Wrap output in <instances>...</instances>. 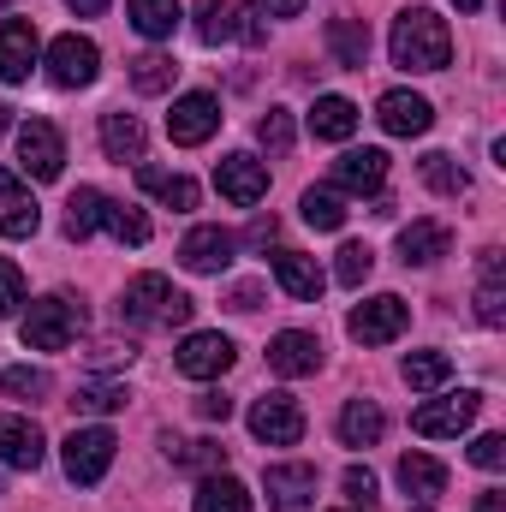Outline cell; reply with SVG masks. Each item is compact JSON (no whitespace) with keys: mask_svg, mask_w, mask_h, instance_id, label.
Instances as JSON below:
<instances>
[{"mask_svg":"<svg viewBox=\"0 0 506 512\" xmlns=\"http://www.w3.org/2000/svg\"><path fill=\"white\" fill-rule=\"evenodd\" d=\"M173 78H179L173 54H137V60H131V90H137V96H167Z\"/></svg>","mask_w":506,"mask_h":512,"instance_id":"33","label":"cell"},{"mask_svg":"<svg viewBox=\"0 0 506 512\" xmlns=\"http://www.w3.org/2000/svg\"><path fill=\"white\" fill-rule=\"evenodd\" d=\"M328 48L346 72H364L370 66V24L364 18H328Z\"/></svg>","mask_w":506,"mask_h":512,"instance_id":"24","label":"cell"},{"mask_svg":"<svg viewBox=\"0 0 506 512\" xmlns=\"http://www.w3.org/2000/svg\"><path fill=\"white\" fill-rule=\"evenodd\" d=\"M102 227H108L120 245H149V215H143V209H131V203H114V197H108Z\"/></svg>","mask_w":506,"mask_h":512,"instance_id":"38","label":"cell"},{"mask_svg":"<svg viewBox=\"0 0 506 512\" xmlns=\"http://www.w3.org/2000/svg\"><path fill=\"white\" fill-rule=\"evenodd\" d=\"M477 411H483V393L429 399V405H417V411H411V429H417V435H429V441H441V435H459V429H471V423H477Z\"/></svg>","mask_w":506,"mask_h":512,"instance_id":"9","label":"cell"},{"mask_svg":"<svg viewBox=\"0 0 506 512\" xmlns=\"http://www.w3.org/2000/svg\"><path fill=\"white\" fill-rule=\"evenodd\" d=\"M42 429L30 423V417H0V465H12V471H36L42 465Z\"/></svg>","mask_w":506,"mask_h":512,"instance_id":"18","label":"cell"},{"mask_svg":"<svg viewBox=\"0 0 506 512\" xmlns=\"http://www.w3.org/2000/svg\"><path fill=\"white\" fill-rule=\"evenodd\" d=\"M114 453H120L114 429H72V435H66V447H60V459H66V477H72V483H84V489L108 477Z\"/></svg>","mask_w":506,"mask_h":512,"instance_id":"5","label":"cell"},{"mask_svg":"<svg viewBox=\"0 0 506 512\" xmlns=\"http://www.w3.org/2000/svg\"><path fill=\"white\" fill-rule=\"evenodd\" d=\"M167 453H173V465L203 471V477L227 471V447H221V441H167Z\"/></svg>","mask_w":506,"mask_h":512,"instance_id":"37","label":"cell"},{"mask_svg":"<svg viewBox=\"0 0 506 512\" xmlns=\"http://www.w3.org/2000/svg\"><path fill=\"white\" fill-rule=\"evenodd\" d=\"M197 512H251V489L239 477H203L197 483Z\"/></svg>","mask_w":506,"mask_h":512,"instance_id":"32","label":"cell"},{"mask_svg":"<svg viewBox=\"0 0 506 512\" xmlns=\"http://www.w3.org/2000/svg\"><path fill=\"white\" fill-rule=\"evenodd\" d=\"M36 66V24L30 18H6L0 24V84H24Z\"/></svg>","mask_w":506,"mask_h":512,"instance_id":"17","label":"cell"},{"mask_svg":"<svg viewBox=\"0 0 506 512\" xmlns=\"http://www.w3.org/2000/svg\"><path fill=\"white\" fill-rule=\"evenodd\" d=\"M102 149L108 161H143V120L137 114H102Z\"/></svg>","mask_w":506,"mask_h":512,"instance_id":"28","label":"cell"},{"mask_svg":"<svg viewBox=\"0 0 506 512\" xmlns=\"http://www.w3.org/2000/svg\"><path fill=\"white\" fill-rule=\"evenodd\" d=\"M239 24H233V0H197V36L215 48V42H227Z\"/></svg>","mask_w":506,"mask_h":512,"instance_id":"40","label":"cell"},{"mask_svg":"<svg viewBox=\"0 0 506 512\" xmlns=\"http://www.w3.org/2000/svg\"><path fill=\"white\" fill-rule=\"evenodd\" d=\"M405 328H411V304H405V298H393V292L364 298V304L346 316V334H352L358 346H387V340H399Z\"/></svg>","mask_w":506,"mask_h":512,"instance_id":"4","label":"cell"},{"mask_svg":"<svg viewBox=\"0 0 506 512\" xmlns=\"http://www.w3.org/2000/svg\"><path fill=\"white\" fill-rule=\"evenodd\" d=\"M215 131H221V102H215L209 90H197V96H179V102H173V114H167V137H173V143L197 149V143H209Z\"/></svg>","mask_w":506,"mask_h":512,"instance_id":"11","label":"cell"},{"mask_svg":"<svg viewBox=\"0 0 506 512\" xmlns=\"http://www.w3.org/2000/svg\"><path fill=\"white\" fill-rule=\"evenodd\" d=\"M477 316L489 328L506 322V286H501V251H483V286H477Z\"/></svg>","mask_w":506,"mask_h":512,"instance_id":"34","label":"cell"},{"mask_svg":"<svg viewBox=\"0 0 506 512\" xmlns=\"http://www.w3.org/2000/svg\"><path fill=\"white\" fill-rule=\"evenodd\" d=\"M90 358H96V364H131V340H126V346H120V340H102Z\"/></svg>","mask_w":506,"mask_h":512,"instance_id":"49","label":"cell"},{"mask_svg":"<svg viewBox=\"0 0 506 512\" xmlns=\"http://www.w3.org/2000/svg\"><path fill=\"white\" fill-rule=\"evenodd\" d=\"M96 72H102V48H96L90 36H54V48H48V78H54L60 90H84V84H96Z\"/></svg>","mask_w":506,"mask_h":512,"instance_id":"7","label":"cell"},{"mask_svg":"<svg viewBox=\"0 0 506 512\" xmlns=\"http://www.w3.org/2000/svg\"><path fill=\"white\" fill-rule=\"evenodd\" d=\"M399 376H405V387H417V393H435V387L453 382V358L447 352H411L399 364Z\"/></svg>","mask_w":506,"mask_h":512,"instance_id":"30","label":"cell"},{"mask_svg":"<svg viewBox=\"0 0 506 512\" xmlns=\"http://www.w3.org/2000/svg\"><path fill=\"white\" fill-rule=\"evenodd\" d=\"M72 12H84V18H96V12H108V0H66Z\"/></svg>","mask_w":506,"mask_h":512,"instance_id":"53","label":"cell"},{"mask_svg":"<svg viewBox=\"0 0 506 512\" xmlns=\"http://www.w3.org/2000/svg\"><path fill=\"white\" fill-rule=\"evenodd\" d=\"M304 221L316 233H340L346 227V197L340 191H304Z\"/></svg>","mask_w":506,"mask_h":512,"instance_id":"39","label":"cell"},{"mask_svg":"<svg viewBox=\"0 0 506 512\" xmlns=\"http://www.w3.org/2000/svg\"><path fill=\"white\" fill-rule=\"evenodd\" d=\"M447 251H453V233H447L441 221H411V227H399V262H405V268H429V262H441Z\"/></svg>","mask_w":506,"mask_h":512,"instance_id":"19","label":"cell"},{"mask_svg":"<svg viewBox=\"0 0 506 512\" xmlns=\"http://www.w3.org/2000/svg\"><path fill=\"white\" fill-rule=\"evenodd\" d=\"M274 239H280V221H274V215L251 221V245H274Z\"/></svg>","mask_w":506,"mask_h":512,"instance_id":"51","label":"cell"},{"mask_svg":"<svg viewBox=\"0 0 506 512\" xmlns=\"http://www.w3.org/2000/svg\"><path fill=\"white\" fill-rule=\"evenodd\" d=\"M393 66H405V72H447V60H453V30H447V18H435L429 6H411V12H399L393 18Z\"/></svg>","mask_w":506,"mask_h":512,"instance_id":"1","label":"cell"},{"mask_svg":"<svg viewBox=\"0 0 506 512\" xmlns=\"http://www.w3.org/2000/svg\"><path fill=\"white\" fill-rule=\"evenodd\" d=\"M262 489H268V507L274 512H310V501H316V465H268Z\"/></svg>","mask_w":506,"mask_h":512,"instance_id":"15","label":"cell"},{"mask_svg":"<svg viewBox=\"0 0 506 512\" xmlns=\"http://www.w3.org/2000/svg\"><path fill=\"white\" fill-rule=\"evenodd\" d=\"M477 512H506V495H501V489H489V495H477Z\"/></svg>","mask_w":506,"mask_h":512,"instance_id":"52","label":"cell"},{"mask_svg":"<svg viewBox=\"0 0 506 512\" xmlns=\"http://www.w3.org/2000/svg\"><path fill=\"white\" fill-rule=\"evenodd\" d=\"M48 370H30V364H18V370H0V399H48Z\"/></svg>","mask_w":506,"mask_h":512,"instance_id":"41","label":"cell"},{"mask_svg":"<svg viewBox=\"0 0 506 512\" xmlns=\"http://www.w3.org/2000/svg\"><path fill=\"white\" fill-rule=\"evenodd\" d=\"M227 304H233V310H256V304H262V286H256V280L233 286V292H227Z\"/></svg>","mask_w":506,"mask_h":512,"instance_id":"50","label":"cell"},{"mask_svg":"<svg viewBox=\"0 0 506 512\" xmlns=\"http://www.w3.org/2000/svg\"><path fill=\"white\" fill-rule=\"evenodd\" d=\"M126 382H102V376H90V382H78L72 393V405L84 411V417H108V411H126Z\"/></svg>","mask_w":506,"mask_h":512,"instance_id":"35","label":"cell"},{"mask_svg":"<svg viewBox=\"0 0 506 512\" xmlns=\"http://www.w3.org/2000/svg\"><path fill=\"white\" fill-rule=\"evenodd\" d=\"M197 417L227 423V417H233V399H227V393H197Z\"/></svg>","mask_w":506,"mask_h":512,"instance_id":"47","label":"cell"},{"mask_svg":"<svg viewBox=\"0 0 506 512\" xmlns=\"http://www.w3.org/2000/svg\"><path fill=\"white\" fill-rule=\"evenodd\" d=\"M453 6H459V12H477V6H483V0H453Z\"/></svg>","mask_w":506,"mask_h":512,"instance_id":"54","label":"cell"},{"mask_svg":"<svg viewBox=\"0 0 506 512\" xmlns=\"http://www.w3.org/2000/svg\"><path fill=\"white\" fill-rule=\"evenodd\" d=\"M251 435L268 447H298L304 441V411L292 393H262L251 405Z\"/></svg>","mask_w":506,"mask_h":512,"instance_id":"6","label":"cell"},{"mask_svg":"<svg viewBox=\"0 0 506 512\" xmlns=\"http://www.w3.org/2000/svg\"><path fill=\"white\" fill-rule=\"evenodd\" d=\"M233 340L227 334H185V346H179V376H191V382H221L227 370H233Z\"/></svg>","mask_w":506,"mask_h":512,"instance_id":"8","label":"cell"},{"mask_svg":"<svg viewBox=\"0 0 506 512\" xmlns=\"http://www.w3.org/2000/svg\"><path fill=\"white\" fill-rule=\"evenodd\" d=\"M370 268H376V251L370 245H340V256H334V280L352 286V292L370 280Z\"/></svg>","mask_w":506,"mask_h":512,"instance_id":"42","label":"cell"},{"mask_svg":"<svg viewBox=\"0 0 506 512\" xmlns=\"http://www.w3.org/2000/svg\"><path fill=\"white\" fill-rule=\"evenodd\" d=\"M102 209H108V197L96 191V185H78L72 197H66V239H90L96 227H102Z\"/></svg>","mask_w":506,"mask_h":512,"instance_id":"29","label":"cell"},{"mask_svg":"<svg viewBox=\"0 0 506 512\" xmlns=\"http://www.w3.org/2000/svg\"><path fill=\"white\" fill-rule=\"evenodd\" d=\"M78 328H84V310H78L72 298H42V304H30V316L18 322V334H24L30 352H66V346L78 340Z\"/></svg>","mask_w":506,"mask_h":512,"instance_id":"3","label":"cell"},{"mask_svg":"<svg viewBox=\"0 0 506 512\" xmlns=\"http://www.w3.org/2000/svg\"><path fill=\"white\" fill-rule=\"evenodd\" d=\"M310 131H316L322 143H346V137L358 131V108H352L346 96H316V108H310Z\"/></svg>","mask_w":506,"mask_h":512,"instance_id":"27","label":"cell"},{"mask_svg":"<svg viewBox=\"0 0 506 512\" xmlns=\"http://www.w3.org/2000/svg\"><path fill=\"white\" fill-rule=\"evenodd\" d=\"M215 185H221L227 203L251 209V203L268 197V161H256V155H227V161L215 167Z\"/></svg>","mask_w":506,"mask_h":512,"instance_id":"13","label":"cell"},{"mask_svg":"<svg viewBox=\"0 0 506 512\" xmlns=\"http://www.w3.org/2000/svg\"><path fill=\"white\" fill-rule=\"evenodd\" d=\"M12 126V108H6V102H0V131Z\"/></svg>","mask_w":506,"mask_h":512,"instance_id":"55","label":"cell"},{"mask_svg":"<svg viewBox=\"0 0 506 512\" xmlns=\"http://www.w3.org/2000/svg\"><path fill=\"white\" fill-rule=\"evenodd\" d=\"M18 304H24V274H18V262L0 256V316H12Z\"/></svg>","mask_w":506,"mask_h":512,"instance_id":"45","label":"cell"},{"mask_svg":"<svg viewBox=\"0 0 506 512\" xmlns=\"http://www.w3.org/2000/svg\"><path fill=\"white\" fill-rule=\"evenodd\" d=\"M256 143H262L268 155H286V149H292V114H286V108H268V114L256 120Z\"/></svg>","mask_w":506,"mask_h":512,"instance_id":"43","label":"cell"},{"mask_svg":"<svg viewBox=\"0 0 506 512\" xmlns=\"http://www.w3.org/2000/svg\"><path fill=\"white\" fill-rule=\"evenodd\" d=\"M471 465L501 471V465H506V435H477V441H471Z\"/></svg>","mask_w":506,"mask_h":512,"instance_id":"46","label":"cell"},{"mask_svg":"<svg viewBox=\"0 0 506 512\" xmlns=\"http://www.w3.org/2000/svg\"><path fill=\"white\" fill-rule=\"evenodd\" d=\"M381 435H387V417H381L376 399H346V411H340V441H346V447H376Z\"/></svg>","mask_w":506,"mask_h":512,"instance_id":"26","label":"cell"},{"mask_svg":"<svg viewBox=\"0 0 506 512\" xmlns=\"http://www.w3.org/2000/svg\"><path fill=\"white\" fill-rule=\"evenodd\" d=\"M417 512H429V507H417Z\"/></svg>","mask_w":506,"mask_h":512,"instance_id":"57","label":"cell"},{"mask_svg":"<svg viewBox=\"0 0 506 512\" xmlns=\"http://www.w3.org/2000/svg\"><path fill=\"white\" fill-rule=\"evenodd\" d=\"M376 120L387 137H423V131L435 126V108H429V96H417V90H387L376 102Z\"/></svg>","mask_w":506,"mask_h":512,"instance_id":"12","label":"cell"},{"mask_svg":"<svg viewBox=\"0 0 506 512\" xmlns=\"http://www.w3.org/2000/svg\"><path fill=\"white\" fill-rule=\"evenodd\" d=\"M245 12H256V18H298V12H304V0H251Z\"/></svg>","mask_w":506,"mask_h":512,"instance_id":"48","label":"cell"},{"mask_svg":"<svg viewBox=\"0 0 506 512\" xmlns=\"http://www.w3.org/2000/svg\"><path fill=\"white\" fill-rule=\"evenodd\" d=\"M18 167H24L30 179H60L66 143H60V131L48 126V120H24V126H18Z\"/></svg>","mask_w":506,"mask_h":512,"instance_id":"10","label":"cell"},{"mask_svg":"<svg viewBox=\"0 0 506 512\" xmlns=\"http://www.w3.org/2000/svg\"><path fill=\"white\" fill-rule=\"evenodd\" d=\"M126 12H131V24L149 36V42H161V36H173L179 30V0H126Z\"/></svg>","mask_w":506,"mask_h":512,"instance_id":"31","label":"cell"},{"mask_svg":"<svg viewBox=\"0 0 506 512\" xmlns=\"http://www.w3.org/2000/svg\"><path fill=\"white\" fill-rule=\"evenodd\" d=\"M423 185H429V191H441V197H465V191H471V173H465L453 155H441V149H435V155H423Z\"/></svg>","mask_w":506,"mask_h":512,"instance_id":"36","label":"cell"},{"mask_svg":"<svg viewBox=\"0 0 506 512\" xmlns=\"http://www.w3.org/2000/svg\"><path fill=\"white\" fill-rule=\"evenodd\" d=\"M381 179H387V155L381 149H346L334 161V185L340 191H381Z\"/></svg>","mask_w":506,"mask_h":512,"instance_id":"23","label":"cell"},{"mask_svg":"<svg viewBox=\"0 0 506 512\" xmlns=\"http://www.w3.org/2000/svg\"><path fill=\"white\" fill-rule=\"evenodd\" d=\"M6 6H12V0H0V12H6Z\"/></svg>","mask_w":506,"mask_h":512,"instance_id":"56","label":"cell"},{"mask_svg":"<svg viewBox=\"0 0 506 512\" xmlns=\"http://www.w3.org/2000/svg\"><path fill=\"white\" fill-rule=\"evenodd\" d=\"M239 251V239L227 233V227H191L185 233V245H179V262L191 268V274H221L227 262Z\"/></svg>","mask_w":506,"mask_h":512,"instance_id":"16","label":"cell"},{"mask_svg":"<svg viewBox=\"0 0 506 512\" xmlns=\"http://www.w3.org/2000/svg\"><path fill=\"white\" fill-rule=\"evenodd\" d=\"M36 221H42V209H36V197L0 167V233L6 239H30L36 233Z\"/></svg>","mask_w":506,"mask_h":512,"instance_id":"21","label":"cell"},{"mask_svg":"<svg viewBox=\"0 0 506 512\" xmlns=\"http://www.w3.org/2000/svg\"><path fill=\"white\" fill-rule=\"evenodd\" d=\"M137 191L155 197L161 209H197V185H191L185 173H161V167H149V161H137Z\"/></svg>","mask_w":506,"mask_h":512,"instance_id":"22","label":"cell"},{"mask_svg":"<svg viewBox=\"0 0 506 512\" xmlns=\"http://www.w3.org/2000/svg\"><path fill=\"white\" fill-rule=\"evenodd\" d=\"M340 489H346L358 507H376V471H370V465H352V471L340 477Z\"/></svg>","mask_w":506,"mask_h":512,"instance_id":"44","label":"cell"},{"mask_svg":"<svg viewBox=\"0 0 506 512\" xmlns=\"http://www.w3.org/2000/svg\"><path fill=\"white\" fill-rule=\"evenodd\" d=\"M274 280H280L298 304H316L322 286H328V274L316 268V256H304V251H274Z\"/></svg>","mask_w":506,"mask_h":512,"instance_id":"20","label":"cell"},{"mask_svg":"<svg viewBox=\"0 0 506 512\" xmlns=\"http://www.w3.org/2000/svg\"><path fill=\"white\" fill-rule=\"evenodd\" d=\"M268 370L274 376H316L322 370V340L304 334V328H286L268 340Z\"/></svg>","mask_w":506,"mask_h":512,"instance_id":"14","label":"cell"},{"mask_svg":"<svg viewBox=\"0 0 506 512\" xmlns=\"http://www.w3.org/2000/svg\"><path fill=\"white\" fill-rule=\"evenodd\" d=\"M399 489H405L411 501H435V495L447 489V465L429 459V453H405V459H399Z\"/></svg>","mask_w":506,"mask_h":512,"instance_id":"25","label":"cell"},{"mask_svg":"<svg viewBox=\"0 0 506 512\" xmlns=\"http://www.w3.org/2000/svg\"><path fill=\"white\" fill-rule=\"evenodd\" d=\"M191 310H197V304H191L167 274H137L126 286V298H120V316H126L131 328H185Z\"/></svg>","mask_w":506,"mask_h":512,"instance_id":"2","label":"cell"}]
</instances>
